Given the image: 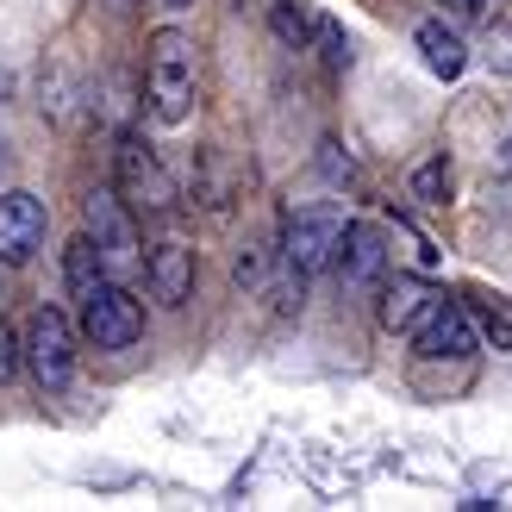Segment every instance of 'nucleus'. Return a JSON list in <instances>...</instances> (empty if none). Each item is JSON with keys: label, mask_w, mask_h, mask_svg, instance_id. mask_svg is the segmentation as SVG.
<instances>
[{"label": "nucleus", "mask_w": 512, "mask_h": 512, "mask_svg": "<svg viewBox=\"0 0 512 512\" xmlns=\"http://www.w3.org/2000/svg\"><path fill=\"white\" fill-rule=\"evenodd\" d=\"M44 232H50V213H44L38 194H25V188L0 194V263L25 269L44 250Z\"/></svg>", "instance_id": "obj_8"}, {"label": "nucleus", "mask_w": 512, "mask_h": 512, "mask_svg": "<svg viewBox=\"0 0 512 512\" xmlns=\"http://www.w3.org/2000/svg\"><path fill=\"white\" fill-rule=\"evenodd\" d=\"M413 200H425V207H444L450 200V163L444 157H425L413 169Z\"/></svg>", "instance_id": "obj_16"}, {"label": "nucleus", "mask_w": 512, "mask_h": 512, "mask_svg": "<svg viewBox=\"0 0 512 512\" xmlns=\"http://www.w3.org/2000/svg\"><path fill=\"white\" fill-rule=\"evenodd\" d=\"M413 44H419V57H425V69L438 75V82H456V75L469 69V44L456 38L444 19H425L419 32H413Z\"/></svg>", "instance_id": "obj_11"}, {"label": "nucleus", "mask_w": 512, "mask_h": 512, "mask_svg": "<svg viewBox=\"0 0 512 512\" xmlns=\"http://www.w3.org/2000/svg\"><path fill=\"white\" fill-rule=\"evenodd\" d=\"M475 344H481L475 319L444 294H431V306L413 319V350L431 356V363H463V356H475Z\"/></svg>", "instance_id": "obj_6"}, {"label": "nucleus", "mask_w": 512, "mask_h": 512, "mask_svg": "<svg viewBox=\"0 0 512 512\" xmlns=\"http://www.w3.org/2000/svg\"><path fill=\"white\" fill-rule=\"evenodd\" d=\"M100 275H107V256H100V244H94V238L82 232V238H75V244L63 250V281H69V294L82 300V294L94 288Z\"/></svg>", "instance_id": "obj_13"}, {"label": "nucleus", "mask_w": 512, "mask_h": 512, "mask_svg": "<svg viewBox=\"0 0 512 512\" xmlns=\"http://www.w3.org/2000/svg\"><path fill=\"white\" fill-rule=\"evenodd\" d=\"M425 306H431V288H425V281L419 275H381V306H375V319L381 325H388V331H413V319L425 313Z\"/></svg>", "instance_id": "obj_12"}, {"label": "nucleus", "mask_w": 512, "mask_h": 512, "mask_svg": "<svg viewBox=\"0 0 512 512\" xmlns=\"http://www.w3.org/2000/svg\"><path fill=\"white\" fill-rule=\"evenodd\" d=\"M75 344H82V331H75L57 306H38L32 325H25V344H19L25 363H32V375H38V388L63 394L75 381Z\"/></svg>", "instance_id": "obj_4"}, {"label": "nucleus", "mask_w": 512, "mask_h": 512, "mask_svg": "<svg viewBox=\"0 0 512 512\" xmlns=\"http://www.w3.org/2000/svg\"><path fill=\"white\" fill-rule=\"evenodd\" d=\"M500 163H506V169H512V138H506V150H500Z\"/></svg>", "instance_id": "obj_24"}, {"label": "nucleus", "mask_w": 512, "mask_h": 512, "mask_svg": "<svg viewBox=\"0 0 512 512\" xmlns=\"http://www.w3.org/2000/svg\"><path fill=\"white\" fill-rule=\"evenodd\" d=\"M75 306H82V338L94 350H132L144 338V306H138V294L119 288V281H107V275H100Z\"/></svg>", "instance_id": "obj_3"}, {"label": "nucleus", "mask_w": 512, "mask_h": 512, "mask_svg": "<svg viewBox=\"0 0 512 512\" xmlns=\"http://www.w3.org/2000/svg\"><path fill=\"white\" fill-rule=\"evenodd\" d=\"M269 25H275V38L294 44V50H306V38H313V13H306L300 0H275V7H269Z\"/></svg>", "instance_id": "obj_15"}, {"label": "nucleus", "mask_w": 512, "mask_h": 512, "mask_svg": "<svg viewBox=\"0 0 512 512\" xmlns=\"http://www.w3.org/2000/svg\"><path fill=\"white\" fill-rule=\"evenodd\" d=\"M238 288H263V281H269V250L263 244H244V256H238Z\"/></svg>", "instance_id": "obj_17"}, {"label": "nucleus", "mask_w": 512, "mask_h": 512, "mask_svg": "<svg viewBox=\"0 0 512 512\" xmlns=\"http://www.w3.org/2000/svg\"><path fill=\"white\" fill-rule=\"evenodd\" d=\"M113 188L125 194V207H132V213H169L175 207V175L163 169V157L144 138H119Z\"/></svg>", "instance_id": "obj_5"}, {"label": "nucleus", "mask_w": 512, "mask_h": 512, "mask_svg": "<svg viewBox=\"0 0 512 512\" xmlns=\"http://www.w3.org/2000/svg\"><path fill=\"white\" fill-rule=\"evenodd\" d=\"M475 331L488 338V350H512V300L500 294H475Z\"/></svg>", "instance_id": "obj_14"}, {"label": "nucleus", "mask_w": 512, "mask_h": 512, "mask_svg": "<svg viewBox=\"0 0 512 512\" xmlns=\"http://www.w3.org/2000/svg\"><path fill=\"white\" fill-rule=\"evenodd\" d=\"M82 219H88V238L100 244V256H107V269L138 263V256H144V244H138V219H132V207H125L119 188H94L88 207H82Z\"/></svg>", "instance_id": "obj_7"}, {"label": "nucleus", "mask_w": 512, "mask_h": 512, "mask_svg": "<svg viewBox=\"0 0 512 512\" xmlns=\"http://www.w3.org/2000/svg\"><path fill=\"white\" fill-rule=\"evenodd\" d=\"M119 7H125V0H119Z\"/></svg>", "instance_id": "obj_25"}, {"label": "nucleus", "mask_w": 512, "mask_h": 512, "mask_svg": "<svg viewBox=\"0 0 512 512\" xmlns=\"http://www.w3.org/2000/svg\"><path fill=\"white\" fill-rule=\"evenodd\" d=\"M163 7H169V13H182V7H194V0H163Z\"/></svg>", "instance_id": "obj_23"}, {"label": "nucleus", "mask_w": 512, "mask_h": 512, "mask_svg": "<svg viewBox=\"0 0 512 512\" xmlns=\"http://www.w3.org/2000/svg\"><path fill=\"white\" fill-rule=\"evenodd\" d=\"M319 169L331 175V182H350V157H338V144H325V157H319Z\"/></svg>", "instance_id": "obj_22"}, {"label": "nucleus", "mask_w": 512, "mask_h": 512, "mask_svg": "<svg viewBox=\"0 0 512 512\" xmlns=\"http://www.w3.org/2000/svg\"><path fill=\"white\" fill-rule=\"evenodd\" d=\"M144 281H150V300L157 306H188V294H194V250L182 238H163L144 256Z\"/></svg>", "instance_id": "obj_10"}, {"label": "nucleus", "mask_w": 512, "mask_h": 512, "mask_svg": "<svg viewBox=\"0 0 512 512\" xmlns=\"http://www.w3.org/2000/svg\"><path fill=\"white\" fill-rule=\"evenodd\" d=\"M338 275H344V288H356V294H375L381 288V275H388V232L381 225H356L350 219V232H344V244H338Z\"/></svg>", "instance_id": "obj_9"}, {"label": "nucleus", "mask_w": 512, "mask_h": 512, "mask_svg": "<svg viewBox=\"0 0 512 512\" xmlns=\"http://www.w3.org/2000/svg\"><path fill=\"white\" fill-rule=\"evenodd\" d=\"M488 25H494V32H488V44H500V57H494V63H500V69H512V25H506L500 13H494Z\"/></svg>", "instance_id": "obj_21"}, {"label": "nucleus", "mask_w": 512, "mask_h": 512, "mask_svg": "<svg viewBox=\"0 0 512 512\" xmlns=\"http://www.w3.org/2000/svg\"><path fill=\"white\" fill-rule=\"evenodd\" d=\"M194 88H200L194 38L182 32V25H163V32H150V50H144L150 119H157V125H188V113H194Z\"/></svg>", "instance_id": "obj_1"}, {"label": "nucleus", "mask_w": 512, "mask_h": 512, "mask_svg": "<svg viewBox=\"0 0 512 512\" xmlns=\"http://www.w3.org/2000/svg\"><path fill=\"white\" fill-rule=\"evenodd\" d=\"M438 7H444L450 19H494L500 0H438Z\"/></svg>", "instance_id": "obj_19"}, {"label": "nucleus", "mask_w": 512, "mask_h": 512, "mask_svg": "<svg viewBox=\"0 0 512 512\" xmlns=\"http://www.w3.org/2000/svg\"><path fill=\"white\" fill-rule=\"evenodd\" d=\"M19 375V338H13V325H0V381H13Z\"/></svg>", "instance_id": "obj_20"}, {"label": "nucleus", "mask_w": 512, "mask_h": 512, "mask_svg": "<svg viewBox=\"0 0 512 512\" xmlns=\"http://www.w3.org/2000/svg\"><path fill=\"white\" fill-rule=\"evenodd\" d=\"M313 38H319V50H325V63H331V69H344V63H350V38H344L331 19H313Z\"/></svg>", "instance_id": "obj_18"}, {"label": "nucleus", "mask_w": 512, "mask_h": 512, "mask_svg": "<svg viewBox=\"0 0 512 512\" xmlns=\"http://www.w3.org/2000/svg\"><path fill=\"white\" fill-rule=\"evenodd\" d=\"M344 232H350V219H344L338 200H313V207H294L288 219H281V263L300 269V275H313V269H325L331 256H338Z\"/></svg>", "instance_id": "obj_2"}]
</instances>
